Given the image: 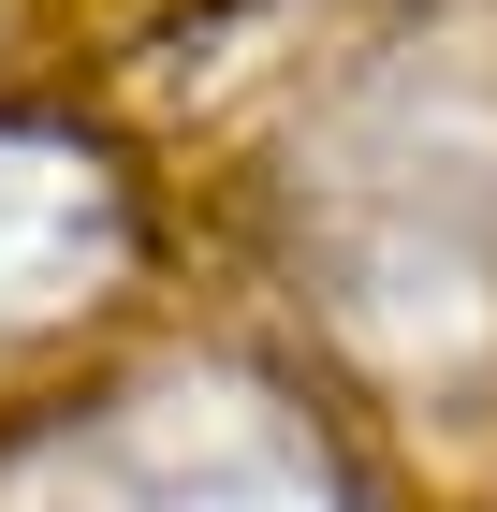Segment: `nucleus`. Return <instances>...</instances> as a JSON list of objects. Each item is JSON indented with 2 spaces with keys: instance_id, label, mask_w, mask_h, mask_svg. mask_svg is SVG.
Here are the masks:
<instances>
[{
  "instance_id": "f257e3e1",
  "label": "nucleus",
  "mask_w": 497,
  "mask_h": 512,
  "mask_svg": "<svg viewBox=\"0 0 497 512\" xmlns=\"http://www.w3.org/2000/svg\"><path fill=\"white\" fill-rule=\"evenodd\" d=\"M117 264V191L88 147L0 132V322H59L88 308V278Z\"/></svg>"
},
{
  "instance_id": "f03ea898",
  "label": "nucleus",
  "mask_w": 497,
  "mask_h": 512,
  "mask_svg": "<svg viewBox=\"0 0 497 512\" xmlns=\"http://www.w3.org/2000/svg\"><path fill=\"white\" fill-rule=\"evenodd\" d=\"M59 512H351L293 439H132Z\"/></svg>"
}]
</instances>
